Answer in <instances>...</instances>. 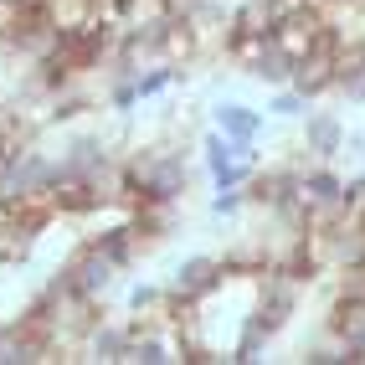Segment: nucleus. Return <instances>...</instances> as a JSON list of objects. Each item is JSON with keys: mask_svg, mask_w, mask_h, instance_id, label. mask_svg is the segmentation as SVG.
<instances>
[{"mask_svg": "<svg viewBox=\"0 0 365 365\" xmlns=\"http://www.w3.org/2000/svg\"><path fill=\"white\" fill-rule=\"evenodd\" d=\"M329 36V6H309V11H294V16H283L278 26H273V41H278V52L288 62H299L309 57L314 46H319Z\"/></svg>", "mask_w": 365, "mask_h": 365, "instance_id": "nucleus-2", "label": "nucleus"}, {"mask_svg": "<svg viewBox=\"0 0 365 365\" xmlns=\"http://www.w3.org/2000/svg\"><path fill=\"white\" fill-rule=\"evenodd\" d=\"M345 118L339 113H329V108H314V113H304V139H299V150H304V160H339L345 155Z\"/></svg>", "mask_w": 365, "mask_h": 365, "instance_id": "nucleus-4", "label": "nucleus"}, {"mask_svg": "<svg viewBox=\"0 0 365 365\" xmlns=\"http://www.w3.org/2000/svg\"><path fill=\"white\" fill-rule=\"evenodd\" d=\"M124 350H129V324L98 319V324H93V329L83 334V355H88V360L113 365V360H124Z\"/></svg>", "mask_w": 365, "mask_h": 365, "instance_id": "nucleus-7", "label": "nucleus"}, {"mask_svg": "<svg viewBox=\"0 0 365 365\" xmlns=\"http://www.w3.org/2000/svg\"><path fill=\"white\" fill-rule=\"evenodd\" d=\"M211 124L222 129V134H232V139H242V144H257L262 139V108H247V103H237V98H222V103H211Z\"/></svg>", "mask_w": 365, "mask_h": 365, "instance_id": "nucleus-6", "label": "nucleus"}, {"mask_svg": "<svg viewBox=\"0 0 365 365\" xmlns=\"http://www.w3.org/2000/svg\"><path fill=\"white\" fill-rule=\"evenodd\" d=\"M72 283H78V294H88V299H108L113 288H118V278H124V267H118L113 257H103L98 247H93V242H83L78 252H72Z\"/></svg>", "mask_w": 365, "mask_h": 365, "instance_id": "nucleus-3", "label": "nucleus"}, {"mask_svg": "<svg viewBox=\"0 0 365 365\" xmlns=\"http://www.w3.org/2000/svg\"><path fill=\"white\" fill-rule=\"evenodd\" d=\"M129 314H165V283H129Z\"/></svg>", "mask_w": 365, "mask_h": 365, "instance_id": "nucleus-9", "label": "nucleus"}, {"mask_svg": "<svg viewBox=\"0 0 365 365\" xmlns=\"http://www.w3.org/2000/svg\"><path fill=\"white\" fill-rule=\"evenodd\" d=\"M273 26H278L273 0H237L227 21V31H242V36H273Z\"/></svg>", "mask_w": 365, "mask_h": 365, "instance_id": "nucleus-8", "label": "nucleus"}, {"mask_svg": "<svg viewBox=\"0 0 365 365\" xmlns=\"http://www.w3.org/2000/svg\"><path fill=\"white\" fill-rule=\"evenodd\" d=\"M57 160H62L67 170H78V175H103L108 165H118L108 134H72L62 150H57Z\"/></svg>", "mask_w": 365, "mask_h": 365, "instance_id": "nucleus-5", "label": "nucleus"}, {"mask_svg": "<svg viewBox=\"0 0 365 365\" xmlns=\"http://www.w3.org/2000/svg\"><path fill=\"white\" fill-rule=\"evenodd\" d=\"M267 113H273V118H304L309 113V98H304L294 83H283V88H273V98H267Z\"/></svg>", "mask_w": 365, "mask_h": 365, "instance_id": "nucleus-10", "label": "nucleus"}, {"mask_svg": "<svg viewBox=\"0 0 365 365\" xmlns=\"http://www.w3.org/2000/svg\"><path fill=\"white\" fill-rule=\"evenodd\" d=\"M247 211V185H227V190H216L211 196V216L216 222H232V216Z\"/></svg>", "mask_w": 365, "mask_h": 365, "instance_id": "nucleus-11", "label": "nucleus"}, {"mask_svg": "<svg viewBox=\"0 0 365 365\" xmlns=\"http://www.w3.org/2000/svg\"><path fill=\"white\" fill-rule=\"evenodd\" d=\"M222 283H227L222 257H211V252H190V257L175 262V273L165 278V309H190V304H201L206 294H216Z\"/></svg>", "mask_w": 365, "mask_h": 365, "instance_id": "nucleus-1", "label": "nucleus"}, {"mask_svg": "<svg viewBox=\"0 0 365 365\" xmlns=\"http://www.w3.org/2000/svg\"><path fill=\"white\" fill-rule=\"evenodd\" d=\"M345 211H365V170L345 180Z\"/></svg>", "mask_w": 365, "mask_h": 365, "instance_id": "nucleus-12", "label": "nucleus"}]
</instances>
